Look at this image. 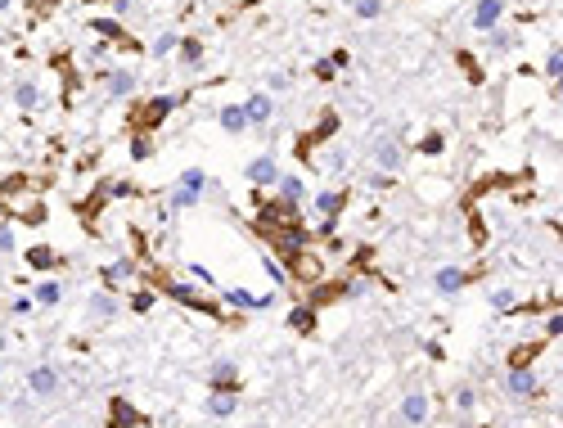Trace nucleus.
Segmentation results:
<instances>
[{
	"label": "nucleus",
	"mask_w": 563,
	"mask_h": 428,
	"mask_svg": "<svg viewBox=\"0 0 563 428\" xmlns=\"http://www.w3.org/2000/svg\"><path fill=\"white\" fill-rule=\"evenodd\" d=\"M149 289L162 293V298H171V302H180V307H194V311H203V316H212V320H221L225 329H244L248 325V316H230V311H221L207 293H198V289H189V284H180V280H171L167 271H149Z\"/></svg>",
	"instance_id": "obj_1"
},
{
	"label": "nucleus",
	"mask_w": 563,
	"mask_h": 428,
	"mask_svg": "<svg viewBox=\"0 0 563 428\" xmlns=\"http://www.w3.org/2000/svg\"><path fill=\"white\" fill-rule=\"evenodd\" d=\"M194 90H185V95H154V100H140V104H131V113H127V127L131 131H140V136H154V131L162 127V122L171 118V113L180 109V104L189 100Z\"/></svg>",
	"instance_id": "obj_2"
},
{
	"label": "nucleus",
	"mask_w": 563,
	"mask_h": 428,
	"mask_svg": "<svg viewBox=\"0 0 563 428\" xmlns=\"http://www.w3.org/2000/svg\"><path fill=\"white\" fill-rule=\"evenodd\" d=\"M333 136H338V113H333V109H324L316 127H311V131H302V136L293 140V154H298L302 163H311V154H316V145H329Z\"/></svg>",
	"instance_id": "obj_3"
},
{
	"label": "nucleus",
	"mask_w": 563,
	"mask_h": 428,
	"mask_svg": "<svg viewBox=\"0 0 563 428\" xmlns=\"http://www.w3.org/2000/svg\"><path fill=\"white\" fill-rule=\"evenodd\" d=\"M284 280H289V284H302V289H307V284H316V280H324L320 253H316V248H298L289 262H284Z\"/></svg>",
	"instance_id": "obj_4"
},
{
	"label": "nucleus",
	"mask_w": 563,
	"mask_h": 428,
	"mask_svg": "<svg viewBox=\"0 0 563 428\" xmlns=\"http://www.w3.org/2000/svg\"><path fill=\"white\" fill-rule=\"evenodd\" d=\"M109 180H100V185L90 189V198H77L72 203V212H77V221H81V230L86 235H100V216H104V207H109Z\"/></svg>",
	"instance_id": "obj_5"
},
{
	"label": "nucleus",
	"mask_w": 563,
	"mask_h": 428,
	"mask_svg": "<svg viewBox=\"0 0 563 428\" xmlns=\"http://www.w3.org/2000/svg\"><path fill=\"white\" fill-rule=\"evenodd\" d=\"M203 189H207V176H203V171H198V167H185V171H180V180H176V189H171V207H176V212H185V207H194L198 203V194H203Z\"/></svg>",
	"instance_id": "obj_6"
},
{
	"label": "nucleus",
	"mask_w": 563,
	"mask_h": 428,
	"mask_svg": "<svg viewBox=\"0 0 563 428\" xmlns=\"http://www.w3.org/2000/svg\"><path fill=\"white\" fill-rule=\"evenodd\" d=\"M356 293V284L351 280H316V284H307V307H329V302H342V298H351Z\"/></svg>",
	"instance_id": "obj_7"
},
{
	"label": "nucleus",
	"mask_w": 563,
	"mask_h": 428,
	"mask_svg": "<svg viewBox=\"0 0 563 428\" xmlns=\"http://www.w3.org/2000/svg\"><path fill=\"white\" fill-rule=\"evenodd\" d=\"M154 420H149L145 411H136L131 406V397H109V420H104V428H149Z\"/></svg>",
	"instance_id": "obj_8"
},
{
	"label": "nucleus",
	"mask_w": 563,
	"mask_h": 428,
	"mask_svg": "<svg viewBox=\"0 0 563 428\" xmlns=\"http://www.w3.org/2000/svg\"><path fill=\"white\" fill-rule=\"evenodd\" d=\"M90 32H100L109 45H118V50H131V54H140L145 45L136 41V36H127V27L118 23V18H90Z\"/></svg>",
	"instance_id": "obj_9"
},
{
	"label": "nucleus",
	"mask_w": 563,
	"mask_h": 428,
	"mask_svg": "<svg viewBox=\"0 0 563 428\" xmlns=\"http://www.w3.org/2000/svg\"><path fill=\"white\" fill-rule=\"evenodd\" d=\"M482 280V266H473V271H460V266H442V271L433 275V284L442 293H460V289H469V284H478Z\"/></svg>",
	"instance_id": "obj_10"
},
{
	"label": "nucleus",
	"mask_w": 563,
	"mask_h": 428,
	"mask_svg": "<svg viewBox=\"0 0 563 428\" xmlns=\"http://www.w3.org/2000/svg\"><path fill=\"white\" fill-rule=\"evenodd\" d=\"M550 347V338H532V342H514L509 351H505V365L509 370H532V360L541 356V351Z\"/></svg>",
	"instance_id": "obj_11"
},
{
	"label": "nucleus",
	"mask_w": 563,
	"mask_h": 428,
	"mask_svg": "<svg viewBox=\"0 0 563 428\" xmlns=\"http://www.w3.org/2000/svg\"><path fill=\"white\" fill-rule=\"evenodd\" d=\"M207 388H212V393H239V365H235V360H212Z\"/></svg>",
	"instance_id": "obj_12"
},
{
	"label": "nucleus",
	"mask_w": 563,
	"mask_h": 428,
	"mask_svg": "<svg viewBox=\"0 0 563 428\" xmlns=\"http://www.w3.org/2000/svg\"><path fill=\"white\" fill-rule=\"evenodd\" d=\"M370 154H374V167L379 171H392V176H397V167H402V149H397L392 136H374Z\"/></svg>",
	"instance_id": "obj_13"
},
{
	"label": "nucleus",
	"mask_w": 563,
	"mask_h": 428,
	"mask_svg": "<svg viewBox=\"0 0 563 428\" xmlns=\"http://www.w3.org/2000/svg\"><path fill=\"white\" fill-rule=\"evenodd\" d=\"M244 176H248V185H253V189H266V185L280 180V167H275L271 154H262V158H253V163L244 167Z\"/></svg>",
	"instance_id": "obj_14"
},
{
	"label": "nucleus",
	"mask_w": 563,
	"mask_h": 428,
	"mask_svg": "<svg viewBox=\"0 0 563 428\" xmlns=\"http://www.w3.org/2000/svg\"><path fill=\"white\" fill-rule=\"evenodd\" d=\"M136 275H140V262H136V257H122V262L104 266L100 280H104V289H109V293H118V284L122 280H136Z\"/></svg>",
	"instance_id": "obj_15"
},
{
	"label": "nucleus",
	"mask_w": 563,
	"mask_h": 428,
	"mask_svg": "<svg viewBox=\"0 0 563 428\" xmlns=\"http://www.w3.org/2000/svg\"><path fill=\"white\" fill-rule=\"evenodd\" d=\"M32 189H36V180L27 176V171H14V176L0 180V203H18V198L32 194Z\"/></svg>",
	"instance_id": "obj_16"
},
{
	"label": "nucleus",
	"mask_w": 563,
	"mask_h": 428,
	"mask_svg": "<svg viewBox=\"0 0 563 428\" xmlns=\"http://www.w3.org/2000/svg\"><path fill=\"white\" fill-rule=\"evenodd\" d=\"M505 388H509V397H541V383L532 370H509L505 374Z\"/></svg>",
	"instance_id": "obj_17"
},
{
	"label": "nucleus",
	"mask_w": 563,
	"mask_h": 428,
	"mask_svg": "<svg viewBox=\"0 0 563 428\" xmlns=\"http://www.w3.org/2000/svg\"><path fill=\"white\" fill-rule=\"evenodd\" d=\"M316 325H320V311L307 307V302H298V307L289 311V329H293V334L307 338V334H316Z\"/></svg>",
	"instance_id": "obj_18"
},
{
	"label": "nucleus",
	"mask_w": 563,
	"mask_h": 428,
	"mask_svg": "<svg viewBox=\"0 0 563 428\" xmlns=\"http://www.w3.org/2000/svg\"><path fill=\"white\" fill-rule=\"evenodd\" d=\"M104 86H109V95L113 100H127L131 90H136V72H122V68H104Z\"/></svg>",
	"instance_id": "obj_19"
},
{
	"label": "nucleus",
	"mask_w": 563,
	"mask_h": 428,
	"mask_svg": "<svg viewBox=\"0 0 563 428\" xmlns=\"http://www.w3.org/2000/svg\"><path fill=\"white\" fill-rule=\"evenodd\" d=\"M86 316H90V320H113V316H118V298H113L109 289L90 293V302H86Z\"/></svg>",
	"instance_id": "obj_20"
},
{
	"label": "nucleus",
	"mask_w": 563,
	"mask_h": 428,
	"mask_svg": "<svg viewBox=\"0 0 563 428\" xmlns=\"http://www.w3.org/2000/svg\"><path fill=\"white\" fill-rule=\"evenodd\" d=\"M500 14H505V0H478V5H473V27L491 32V27L500 23Z\"/></svg>",
	"instance_id": "obj_21"
},
{
	"label": "nucleus",
	"mask_w": 563,
	"mask_h": 428,
	"mask_svg": "<svg viewBox=\"0 0 563 428\" xmlns=\"http://www.w3.org/2000/svg\"><path fill=\"white\" fill-rule=\"evenodd\" d=\"M347 198H351V189H324V194L316 198V212H320V216H342Z\"/></svg>",
	"instance_id": "obj_22"
},
{
	"label": "nucleus",
	"mask_w": 563,
	"mask_h": 428,
	"mask_svg": "<svg viewBox=\"0 0 563 428\" xmlns=\"http://www.w3.org/2000/svg\"><path fill=\"white\" fill-rule=\"evenodd\" d=\"M27 266L32 271H54V266H63V253H54L50 244H36V248H27Z\"/></svg>",
	"instance_id": "obj_23"
},
{
	"label": "nucleus",
	"mask_w": 563,
	"mask_h": 428,
	"mask_svg": "<svg viewBox=\"0 0 563 428\" xmlns=\"http://www.w3.org/2000/svg\"><path fill=\"white\" fill-rule=\"evenodd\" d=\"M27 383H32V393H36V397H54V393H59V374H54L50 365L32 370V379H27Z\"/></svg>",
	"instance_id": "obj_24"
},
{
	"label": "nucleus",
	"mask_w": 563,
	"mask_h": 428,
	"mask_svg": "<svg viewBox=\"0 0 563 428\" xmlns=\"http://www.w3.org/2000/svg\"><path fill=\"white\" fill-rule=\"evenodd\" d=\"M216 122H221L230 136H239V131H248V113H244V104H225L221 113H216Z\"/></svg>",
	"instance_id": "obj_25"
},
{
	"label": "nucleus",
	"mask_w": 563,
	"mask_h": 428,
	"mask_svg": "<svg viewBox=\"0 0 563 428\" xmlns=\"http://www.w3.org/2000/svg\"><path fill=\"white\" fill-rule=\"evenodd\" d=\"M14 104H18L23 113H32L36 104H41V86H36L32 77H27V81H18V86H14Z\"/></svg>",
	"instance_id": "obj_26"
},
{
	"label": "nucleus",
	"mask_w": 563,
	"mask_h": 428,
	"mask_svg": "<svg viewBox=\"0 0 563 428\" xmlns=\"http://www.w3.org/2000/svg\"><path fill=\"white\" fill-rule=\"evenodd\" d=\"M402 415H406V424H424L428 420V397L424 393H410L406 402H402Z\"/></svg>",
	"instance_id": "obj_27"
},
{
	"label": "nucleus",
	"mask_w": 563,
	"mask_h": 428,
	"mask_svg": "<svg viewBox=\"0 0 563 428\" xmlns=\"http://www.w3.org/2000/svg\"><path fill=\"white\" fill-rule=\"evenodd\" d=\"M275 185H280V198H289V203H302V198H307V180L302 176H280Z\"/></svg>",
	"instance_id": "obj_28"
},
{
	"label": "nucleus",
	"mask_w": 563,
	"mask_h": 428,
	"mask_svg": "<svg viewBox=\"0 0 563 428\" xmlns=\"http://www.w3.org/2000/svg\"><path fill=\"white\" fill-rule=\"evenodd\" d=\"M59 298H63V284H59V280H41V284L32 289V302H41V307H54Z\"/></svg>",
	"instance_id": "obj_29"
},
{
	"label": "nucleus",
	"mask_w": 563,
	"mask_h": 428,
	"mask_svg": "<svg viewBox=\"0 0 563 428\" xmlns=\"http://www.w3.org/2000/svg\"><path fill=\"white\" fill-rule=\"evenodd\" d=\"M271 109H275V104H271V95H253V100L244 104V113H248V127H253V122H266V118H271Z\"/></svg>",
	"instance_id": "obj_30"
},
{
	"label": "nucleus",
	"mask_w": 563,
	"mask_h": 428,
	"mask_svg": "<svg viewBox=\"0 0 563 428\" xmlns=\"http://www.w3.org/2000/svg\"><path fill=\"white\" fill-rule=\"evenodd\" d=\"M464 216H469V239L478 244H486V221H482V212H478V203H464Z\"/></svg>",
	"instance_id": "obj_31"
},
{
	"label": "nucleus",
	"mask_w": 563,
	"mask_h": 428,
	"mask_svg": "<svg viewBox=\"0 0 563 428\" xmlns=\"http://www.w3.org/2000/svg\"><path fill=\"white\" fill-rule=\"evenodd\" d=\"M455 63L464 68V81H469V86H482V63L473 59L469 50H455Z\"/></svg>",
	"instance_id": "obj_32"
},
{
	"label": "nucleus",
	"mask_w": 563,
	"mask_h": 428,
	"mask_svg": "<svg viewBox=\"0 0 563 428\" xmlns=\"http://www.w3.org/2000/svg\"><path fill=\"white\" fill-rule=\"evenodd\" d=\"M351 271H356V275H370V271H374V244H360V248H351Z\"/></svg>",
	"instance_id": "obj_33"
},
{
	"label": "nucleus",
	"mask_w": 563,
	"mask_h": 428,
	"mask_svg": "<svg viewBox=\"0 0 563 428\" xmlns=\"http://www.w3.org/2000/svg\"><path fill=\"white\" fill-rule=\"evenodd\" d=\"M176 50H180V59H185L189 68H194V63L203 59V41H198V36H180V41H176Z\"/></svg>",
	"instance_id": "obj_34"
},
{
	"label": "nucleus",
	"mask_w": 563,
	"mask_h": 428,
	"mask_svg": "<svg viewBox=\"0 0 563 428\" xmlns=\"http://www.w3.org/2000/svg\"><path fill=\"white\" fill-rule=\"evenodd\" d=\"M235 393H212V402H207V411L216 415V420H225V415H235Z\"/></svg>",
	"instance_id": "obj_35"
},
{
	"label": "nucleus",
	"mask_w": 563,
	"mask_h": 428,
	"mask_svg": "<svg viewBox=\"0 0 563 428\" xmlns=\"http://www.w3.org/2000/svg\"><path fill=\"white\" fill-rule=\"evenodd\" d=\"M14 216L23 225H45V203H27V207H14Z\"/></svg>",
	"instance_id": "obj_36"
},
{
	"label": "nucleus",
	"mask_w": 563,
	"mask_h": 428,
	"mask_svg": "<svg viewBox=\"0 0 563 428\" xmlns=\"http://www.w3.org/2000/svg\"><path fill=\"white\" fill-rule=\"evenodd\" d=\"M419 154H428V158H437V154H442V149H446V136H442V131H428V136L424 140H419Z\"/></svg>",
	"instance_id": "obj_37"
},
{
	"label": "nucleus",
	"mask_w": 563,
	"mask_h": 428,
	"mask_svg": "<svg viewBox=\"0 0 563 428\" xmlns=\"http://www.w3.org/2000/svg\"><path fill=\"white\" fill-rule=\"evenodd\" d=\"M131 158H136V163L154 158V136H140V131H136V140H131Z\"/></svg>",
	"instance_id": "obj_38"
},
{
	"label": "nucleus",
	"mask_w": 563,
	"mask_h": 428,
	"mask_svg": "<svg viewBox=\"0 0 563 428\" xmlns=\"http://www.w3.org/2000/svg\"><path fill=\"white\" fill-rule=\"evenodd\" d=\"M59 5H63V0H27V14H32V23H41V18L54 14Z\"/></svg>",
	"instance_id": "obj_39"
},
{
	"label": "nucleus",
	"mask_w": 563,
	"mask_h": 428,
	"mask_svg": "<svg viewBox=\"0 0 563 428\" xmlns=\"http://www.w3.org/2000/svg\"><path fill=\"white\" fill-rule=\"evenodd\" d=\"M158 302V293L154 289H140V293H131V311H136V316H145L149 307H154Z\"/></svg>",
	"instance_id": "obj_40"
},
{
	"label": "nucleus",
	"mask_w": 563,
	"mask_h": 428,
	"mask_svg": "<svg viewBox=\"0 0 563 428\" xmlns=\"http://www.w3.org/2000/svg\"><path fill=\"white\" fill-rule=\"evenodd\" d=\"M176 41H180V32H162L158 41H154V54H158V59H167V54L176 50Z\"/></svg>",
	"instance_id": "obj_41"
},
{
	"label": "nucleus",
	"mask_w": 563,
	"mask_h": 428,
	"mask_svg": "<svg viewBox=\"0 0 563 428\" xmlns=\"http://www.w3.org/2000/svg\"><path fill=\"white\" fill-rule=\"evenodd\" d=\"M225 302H235L239 311H257V298H248L244 289H225Z\"/></svg>",
	"instance_id": "obj_42"
},
{
	"label": "nucleus",
	"mask_w": 563,
	"mask_h": 428,
	"mask_svg": "<svg viewBox=\"0 0 563 428\" xmlns=\"http://www.w3.org/2000/svg\"><path fill=\"white\" fill-rule=\"evenodd\" d=\"M486 45H491V50H509V45H514V32H505V27H491Z\"/></svg>",
	"instance_id": "obj_43"
},
{
	"label": "nucleus",
	"mask_w": 563,
	"mask_h": 428,
	"mask_svg": "<svg viewBox=\"0 0 563 428\" xmlns=\"http://www.w3.org/2000/svg\"><path fill=\"white\" fill-rule=\"evenodd\" d=\"M546 72H550V77H555V86H559V77H563V50H559V45L546 54Z\"/></svg>",
	"instance_id": "obj_44"
},
{
	"label": "nucleus",
	"mask_w": 563,
	"mask_h": 428,
	"mask_svg": "<svg viewBox=\"0 0 563 428\" xmlns=\"http://www.w3.org/2000/svg\"><path fill=\"white\" fill-rule=\"evenodd\" d=\"M311 77H316V81H333V77H338V68H333L329 59H316V68H311Z\"/></svg>",
	"instance_id": "obj_45"
},
{
	"label": "nucleus",
	"mask_w": 563,
	"mask_h": 428,
	"mask_svg": "<svg viewBox=\"0 0 563 428\" xmlns=\"http://www.w3.org/2000/svg\"><path fill=\"white\" fill-rule=\"evenodd\" d=\"M351 9H356L360 18H379L383 14V0H360V5H351Z\"/></svg>",
	"instance_id": "obj_46"
},
{
	"label": "nucleus",
	"mask_w": 563,
	"mask_h": 428,
	"mask_svg": "<svg viewBox=\"0 0 563 428\" xmlns=\"http://www.w3.org/2000/svg\"><path fill=\"white\" fill-rule=\"evenodd\" d=\"M491 307H495V311H509V307H514V293H509V289H495V293H491Z\"/></svg>",
	"instance_id": "obj_47"
},
{
	"label": "nucleus",
	"mask_w": 563,
	"mask_h": 428,
	"mask_svg": "<svg viewBox=\"0 0 563 428\" xmlns=\"http://www.w3.org/2000/svg\"><path fill=\"white\" fill-rule=\"evenodd\" d=\"M563 334V316H559V307L550 311V320H546V338H559Z\"/></svg>",
	"instance_id": "obj_48"
},
{
	"label": "nucleus",
	"mask_w": 563,
	"mask_h": 428,
	"mask_svg": "<svg viewBox=\"0 0 563 428\" xmlns=\"http://www.w3.org/2000/svg\"><path fill=\"white\" fill-rule=\"evenodd\" d=\"M370 185H374V189H392L397 176H392V171H374V176H370Z\"/></svg>",
	"instance_id": "obj_49"
},
{
	"label": "nucleus",
	"mask_w": 563,
	"mask_h": 428,
	"mask_svg": "<svg viewBox=\"0 0 563 428\" xmlns=\"http://www.w3.org/2000/svg\"><path fill=\"white\" fill-rule=\"evenodd\" d=\"M0 248H14V225H9V221H0Z\"/></svg>",
	"instance_id": "obj_50"
},
{
	"label": "nucleus",
	"mask_w": 563,
	"mask_h": 428,
	"mask_svg": "<svg viewBox=\"0 0 563 428\" xmlns=\"http://www.w3.org/2000/svg\"><path fill=\"white\" fill-rule=\"evenodd\" d=\"M473 406V388H460V393H455V411H469Z\"/></svg>",
	"instance_id": "obj_51"
},
{
	"label": "nucleus",
	"mask_w": 563,
	"mask_h": 428,
	"mask_svg": "<svg viewBox=\"0 0 563 428\" xmlns=\"http://www.w3.org/2000/svg\"><path fill=\"white\" fill-rule=\"evenodd\" d=\"M104 5H113V14L122 18V14H131V5H136V0H104Z\"/></svg>",
	"instance_id": "obj_52"
},
{
	"label": "nucleus",
	"mask_w": 563,
	"mask_h": 428,
	"mask_svg": "<svg viewBox=\"0 0 563 428\" xmlns=\"http://www.w3.org/2000/svg\"><path fill=\"white\" fill-rule=\"evenodd\" d=\"M9 216H14V207H9V203H0V221H9Z\"/></svg>",
	"instance_id": "obj_53"
},
{
	"label": "nucleus",
	"mask_w": 563,
	"mask_h": 428,
	"mask_svg": "<svg viewBox=\"0 0 563 428\" xmlns=\"http://www.w3.org/2000/svg\"><path fill=\"white\" fill-rule=\"evenodd\" d=\"M9 5H14V0H0V9H9Z\"/></svg>",
	"instance_id": "obj_54"
},
{
	"label": "nucleus",
	"mask_w": 563,
	"mask_h": 428,
	"mask_svg": "<svg viewBox=\"0 0 563 428\" xmlns=\"http://www.w3.org/2000/svg\"><path fill=\"white\" fill-rule=\"evenodd\" d=\"M347 5H360V0H347Z\"/></svg>",
	"instance_id": "obj_55"
},
{
	"label": "nucleus",
	"mask_w": 563,
	"mask_h": 428,
	"mask_svg": "<svg viewBox=\"0 0 563 428\" xmlns=\"http://www.w3.org/2000/svg\"><path fill=\"white\" fill-rule=\"evenodd\" d=\"M86 5H95V0H86Z\"/></svg>",
	"instance_id": "obj_56"
}]
</instances>
